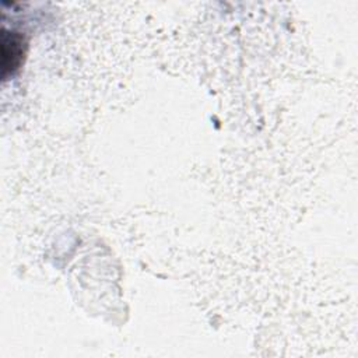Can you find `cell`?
Here are the masks:
<instances>
[{
    "mask_svg": "<svg viewBox=\"0 0 358 358\" xmlns=\"http://www.w3.org/2000/svg\"><path fill=\"white\" fill-rule=\"evenodd\" d=\"M24 41L18 32H7L6 29L1 31V69L3 77L8 73H14L24 55Z\"/></svg>",
    "mask_w": 358,
    "mask_h": 358,
    "instance_id": "6da1fadb",
    "label": "cell"
}]
</instances>
